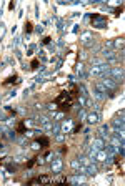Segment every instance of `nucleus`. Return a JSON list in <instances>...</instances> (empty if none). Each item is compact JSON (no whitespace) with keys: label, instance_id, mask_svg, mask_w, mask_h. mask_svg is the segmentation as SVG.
Here are the masks:
<instances>
[{"label":"nucleus","instance_id":"f257e3e1","mask_svg":"<svg viewBox=\"0 0 125 186\" xmlns=\"http://www.w3.org/2000/svg\"><path fill=\"white\" fill-rule=\"evenodd\" d=\"M75 98H77V88L73 87L70 91H64V93H60V95L57 96L55 105L58 108H62V110H70V107H72V103Z\"/></svg>","mask_w":125,"mask_h":186},{"label":"nucleus","instance_id":"f03ea898","mask_svg":"<svg viewBox=\"0 0 125 186\" xmlns=\"http://www.w3.org/2000/svg\"><path fill=\"white\" fill-rule=\"evenodd\" d=\"M49 181H50V178L47 176V174H44V176H38V178L30 179V181H28L27 184H35V183H49Z\"/></svg>","mask_w":125,"mask_h":186},{"label":"nucleus","instance_id":"7ed1b4c3","mask_svg":"<svg viewBox=\"0 0 125 186\" xmlns=\"http://www.w3.org/2000/svg\"><path fill=\"white\" fill-rule=\"evenodd\" d=\"M37 141L42 145V148H47V146L50 145V141H49V138H47V136H40V138H37Z\"/></svg>","mask_w":125,"mask_h":186},{"label":"nucleus","instance_id":"20e7f679","mask_svg":"<svg viewBox=\"0 0 125 186\" xmlns=\"http://www.w3.org/2000/svg\"><path fill=\"white\" fill-rule=\"evenodd\" d=\"M17 133H25V125H24V121H20L18 125H17Z\"/></svg>","mask_w":125,"mask_h":186},{"label":"nucleus","instance_id":"39448f33","mask_svg":"<svg viewBox=\"0 0 125 186\" xmlns=\"http://www.w3.org/2000/svg\"><path fill=\"white\" fill-rule=\"evenodd\" d=\"M15 82H17V76L13 75V76H10V78H7V80H5V82H4V85H10V83H15Z\"/></svg>","mask_w":125,"mask_h":186},{"label":"nucleus","instance_id":"423d86ee","mask_svg":"<svg viewBox=\"0 0 125 186\" xmlns=\"http://www.w3.org/2000/svg\"><path fill=\"white\" fill-rule=\"evenodd\" d=\"M25 32L27 33L32 32V22H25Z\"/></svg>","mask_w":125,"mask_h":186},{"label":"nucleus","instance_id":"0eeeda50","mask_svg":"<svg viewBox=\"0 0 125 186\" xmlns=\"http://www.w3.org/2000/svg\"><path fill=\"white\" fill-rule=\"evenodd\" d=\"M38 67V60H32V68H37Z\"/></svg>","mask_w":125,"mask_h":186},{"label":"nucleus","instance_id":"6e6552de","mask_svg":"<svg viewBox=\"0 0 125 186\" xmlns=\"http://www.w3.org/2000/svg\"><path fill=\"white\" fill-rule=\"evenodd\" d=\"M35 160H37V158H32V160H30V161H28V163H27V168H30V166H32L33 163H35Z\"/></svg>","mask_w":125,"mask_h":186},{"label":"nucleus","instance_id":"1a4fd4ad","mask_svg":"<svg viewBox=\"0 0 125 186\" xmlns=\"http://www.w3.org/2000/svg\"><path fill=\"white\" fill-rule=\"evenodd\" d=\"M50 40H52V38H50V37H45V38H44V43H49Z\"/></svg>","mask_w":125,"mask_h":186},{"label":"nucleus","instance_id":"9d476101","mask_svg":"<svg viewBox=\"0 0 125 186\" xmlns=\"http://www.w3.org/2000/svg\"><path fill=\"white\" fill-rule=\"evenodd\" d=\"M0 146H2V145H0Z\"/></svg>","mask_w":125,"mask_h":186}]
</instances>
